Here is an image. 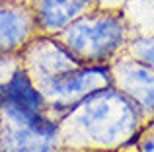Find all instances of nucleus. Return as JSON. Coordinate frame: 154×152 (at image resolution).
<instances>
[{
    "mask_svg": "<svg viewBox=\"0 0 154 152\" xmlns=\"http://www.w3.org/2000/svg\"><path fill=\"white\" fill-rule=\"evenodd\" d=\"M137 152H154V119L146 123L139 142H137Z\"/></svg>",
    "mask_w": 154,
    "mask_h": 152,
    "instance_id": "9b49d317",
    "label": "nucleus"
},
{
    "mask_svg": "<svg viewBox=\"0 0 154 152\" xmlns=\"http://www.w3.org/2000/svg\"><path fill=\"white\" fill-rule=\"evenodd\" d=\"M0 105H20L47 111V99L33 76L23 68V65H20L0 86Z\"/></svg>",
    "mask_w": 154,
    "mask_h": 152,
    "instance_id": "6e6552de",
    "label": "nucleus"
},
{
    "mask_svg": "<svg viewBox=\"0 0 154 152\" xmlns=\"http://www.w3.org/2000/svg\"><path fill=\"white\" fill-rule=\"evenodd\" d=\"M39 35L29 0H0V55L20 57Z\"/></svg>",
    "mask_w": 154,
    "mask_h": 152,
    "instance_id": "39448f33",
    "label": "nucleus"
},
{
    "mask_svg": "<svg viewBox=\"0 0 154 152\" xmlns=\"http://www.w3.org/2000/svg\"><path fill=\"white\" fill-rule=\"evenodd\" d=\"M135 27L119 8H102L76 20L59 35L84 65H113L127 55Z\"/></svg>",
    "mask_w": 154,
    "mask_h": 152,
    "instance_id": "f03ea898",
    "label": "nucleus"
},
{
    "mask_svg": "<svg viewBox=\"0 0 154 152\" xmlns=\"http://www.w3.org/2000/svg\"><path fill=\"white\" fill-rule=\"evenodd\" d=\"M143 111L115 86L86 98L60 125L63 146L82 152L137 150L146 127Z\"/></svg>",
    "mask_w": 154,
    "mask_h": 152,
    "instance_id": "f257e3e1",
    "label": "nucleus"
},
{
    "mask_svg": "<svg viewBox=\"0 0 154 152\" xmlns=\"http://www.w3.org/2000/svg\"><path fill=\"white\" fill-rule=\"evenodd\" d=\"M113 86L119 88L146 117L154 119V68L123 55L111 65Z\"/></svg>",
    "mask_w": 154,
    "mask_h": 152,
    "instance_id": "423d86ee",
    "label": "nucleus"
},
{
    "mask_svg": "<svg viewBox=\"0 0 154 152\" xmlns=\"http://www.w3.org/2000/svg\"><path fill=\"white\" fill-rule=\"evenodd\" d=\"M100 6L102 0H31L37 31L55 37Z\"/></svg>",
    "mask_w": 154,
    "mask_h": 152,
    "instance_id": "0eeeda50",
    "label": "nucleus"
},
{
    "mask_svg": "<svg viewBox=\"0 0 154 152\" xmlns=\"http://www.w3.org/2000/svg\"><path fill=\"white\" fill-rule=\"evenodd\" d=\"M127 55L154 68V31H135L129 41Z\"/></svg>",
    "mask_w": 154,
    "mask_h": 152,
    "instance_id": "9d476101",
    "label": "nucleus"
},
{
    "mask_svg": "<svg viewBox=\"0 0 154 152\" xmlns=\"http://www.w3.org/2000/svg\"><path fill=\"white\" fill-rule=\"evenodd\" d=\"M29 2H31V0H29Z\"/></svg>",
    "mask_w": 154,
    "mask_h": 152,
    "instance_id": "ddd939ff",
    "label": "nucleus"
},
{
    "mask_svg": "<svg viewBox=\"0 0 154 152\" xmlns=\"http://www.w3.org/2000/svg\"><path fill=\"white\" fill-rule=\"evenodd\" d=\"M47 99V113L63 123L92 94L113 86L111 65H80L37 84Z\"/></svg>",
    "mask_w": 154,
    "mask_h": 152,
    "instance_id": "7ed1b4c3",
    "label": "nucleus"
},
{
    "mask_svg": "<svg viewBox=\"0 0 154 152\" xmlns=\"http://www.w3.org/2000/svg\"><path fill=\"white\" fill-rule=\"evenodd\" d=\"M23 68L33 76L35 82H43L57 74H63L84 65L63 41L55 35H35L20 55Z\"/></svg>",
    "mask_w": 154,
    "mask_h": 152,
    "instance_id": "20e7f679",
    "label": "nucleus"
},
{
    "mask_svg": "<svg viewBox=\"0 0 154 152\" xmlns=\"http://www.w3.org/2000/svg\"><path fill=\"white\" fill-rule=\"evenodd\" d=\"M0 152H2V127H0Z\"/></svg>",
    "mask_w": 154,
    "mask_h": 152,
    "instance_id": "f8f14e48",
    "label": "nucleus"
},
{
    "mask_svg": "<svg viewBox=\"0 0 154 152\" xmlns=\"http://www.w3.org/2000/svg\"><path fill=\"white\" fill-rule=\"evenodd\" d=\"M2 152H59L60 138H53L23 125L2 123Z\"/></svg>",
    "mask_w": 154,
    "mask_h": 152,
    "instance_id": "1a4fd4ad",
    "label": "nucleus"
}]
</instances>
